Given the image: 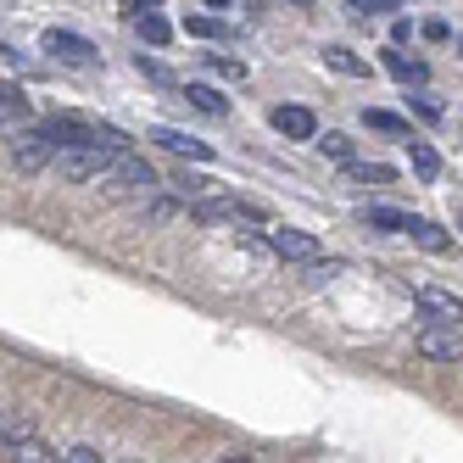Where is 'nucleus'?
Wrapping results in <instances>:
<instances>
[{"label":"nucleus","mask_w":463,"mask_h":463,"mask_svg":"<svg viewBox=\"0 0 463 463\" xmlns=\"http://www.w3.org/2000/svg\"><path fill=\"white\" fill-rule=\"evenodd\" d=\"M95 184H101L107 202H135V195H151V190H156V168H151L146 156L118 151V156H112V168L95 179Z\"/></svg>","instance_id":"f257e3e1"},{"label":"nucleus","mask_w":463,"mask_h":463,"mask_svg":"<svg viewBox=\"0 0 463 463\" xmlns=\"http://www.w3.org/2000/svg\"><path fill=\"white\" fill-rule=\"evenodd\" d=\"M56 140L45 135V128H17V135H6V156H12V168L17 174H45L56 168Z\"/></svg>","instance_id":"f03ea898"},{"label":"nucleus","mask_w":463,"mask_h":463,"mask_svg":"<svg viewBox=\"0 0 463 463\" xmlns=\"http://www.w3.org/2000/svg\"><path fill=\"white\" fill-rule=\"evenodd\" d=\"M112 146H68V151H56V179L61 184H90V179H101L112 168Z\"/></svg>","instance_id":"7ed1b4c3"},{"label":"nucleus","mask_w":463,"mask_h":463,"mask_svg":"<svg viewBox=\"0 0 463 463\" xmlns=\"http://www.w3.org/2000/svg\"><path fill=\"white\" fill-rule=\"evenodd\" d=\"M40 51L51 56V61H61V68H95V61H101V51H95L84 34H73V28H51V34L40 40Z\"/></svg>","instance_id":"20e7f679"},{"label":"nucleus","mask_w":463,"mask_h":463,"mask_svg":"<svg viewBox=\"0 0 463 463\" xmlns=\"http://www.w3.org/2000/svg\"><path fill=\"white\" fill-rule=\"evenodd\" d=\"M195 223H269V213H262L257 202H241V195H229V202H213V195H202V202L190 207Z\"/></svg>","instance_id":"39448f33"},{"label":"nucleus","mask_w":463,"mask_h":463,"mask_svg":"<svg viewBox=\"0 0 463 463\" xmlns=\"http://www.w3.org/2000/svg\"><path fill=\"white\" fill-rule=\"evenodd\" d=\"M40 128H45L61 151H68V146H101V123H84V118H73V112H51Z\"/></svg>","instance_id":"423d86ee"},{"label":"nucleus","mask_w":463,"mask_h":463,"mask_svg":"<svg viewBox=\"0 0 463 463\" xmlns=\"http://www.w3.org/2000/svg\"><path fill=\"white\" fill-rule=\"evenodd\" d=\"M262 241H269L279 257H290V262H313V257H318V241L307 235V229H285V223H269V235H262Z\"/></svg>","instance_id":"0eeeda50"},{"label":"nucleus","mask_w":463,"mask_h":463,"mask_svg":"<svg viewBox=\"0 0 463 463\" xmlns=\"http://www.w3.org/2000/svg\"><path fill=\"white\" fill-rule=\"evenodd\" d=\"M413 302H419L430 318H441V324H458V318H463V296H458V290H441V285H413Z\"/></svg>","instance_id":"6e6552de"},{"label":"nucleus","mask_w":463,"mask_h":463,"mask_svg":"<svg viewBox=\"0 0 463 463\" xmlns=\"http://www.w3.org/2000/svg\"><path fill=\"white\" fill-rule=\"evenodd\" d=\"M269 123H274L279 140H318V118H313L307 107H274Z\"/></svg>","instance_id":"1a4fd4ad"},{"label":"nucleus","mask_w":463,"mask_h":463,"mask_svg":"<svg viewBox=\"0 0 463 463\" xmlns=\"http://www.w3.org/2000/svg\"><path fill=\"white\" fill-rule=\"evenodd\" d=\"M419 357H430V363H458L463 357V341H458V329H419Z\"/></svg>","instance_id":"9d476101"},{"label":"nucleus","mask_w":463,"mask_h":463,"mask_svg":"<svg viewBox=\"0 0 463 463\" xmlns=\"http://www.w3.org/2000/svg\"><path fill=\"white\" fill-rule=\"evenodd\" d=\"M363 223H369V229H380V235H408L413 213H402V207H385V202H369V207H363Z\"/></svg>","instance_id":"9b49d317"},{"label":"nucleus","mask_w":463,"mask_h":463,"mask_svg":"<svg viewBox=\"0 0 463 463\" xmlns=\"http://www.w3.org/2000/svg\"><path fill=\"white\" fill-rule=\"evenodd\" d=\"M0 458L6 463H45V458H61V452L45 447L40 436H17V441H0Z\"/></svg>","instance_id":"f8f14e48"},{"label":"nucleus","mask_w":463,"mask_h":463,"mask_svg":"<svg viewBox=\"0 0 463 463\" xmlns=\"http://www.w3.org/2000/svg\"><path fill=\"white\" fill-rule=\"evenodd\" d=\"M179 101H190L195 112H207V118H229V101L213 84H179Z\"/></svg>","instance_id":"ddd939ff"},{"label":"nucleus","mask_w":463,"mask_h":463,"mask_svg":"<svg viewBox=\"0 0 463 463\" xmlns=\"http://www.w3.org/2000/svg\"><path fill=\"white\" fill-rule=\"evenodd\" d=\"M151 140L162 146V151H174V156H190V162H207L213 151L202 146V140H190V135H179V128H151Z\"/></svg>","instance_id":"4468645a"},{"label":"nucleus","mask_w":463,"mask_h":463,"mask_svg":"<svg viewBox=\"0 0 463 463\" xmlns=\"http://www.w3.org/2000/svg\"><path fill=\"white\" fill-rule=\"evenodd\" d=\"M363 123L374 128V135H391V140H413V123L408 118H396L385 107H363Z\"/></svg>","instance_id":"2eb2a0df"},{"label":"nucleus","mask_w":463,"mask_h":463,"mask_svg":"<svg viewBox=\"0 0 463 463\" xmlns=\"http://www.w3.org/2000/svg\"><path fill=\"white\" fill-rule=\"evenodd\" d=\"M184 34H190V40H223L229 28H223L218 12H184Z\"/></svg>","instance_id":"dca6fc26"},{"label":"nucleus","mask_w":463,"mask_h":463,"mask_svg":"<svg viewBox=\"0 0 463 463\" xmlns=\"http://www.w3.org/2000/svg\"><path fill=\"white\" fill-rule=\"evenodd\" d=\"M385 68L402 79L408 90H413V84H430V68H424V61H413V56H402V51H385Z\"/></svg>","instance_id":"f3484780"},{"label":"nucleus","mask_w":463,"mask_h":463,"mask_svg":"<svg viewBox=\"0 0 463 463\" xmlns=\"http://www.w3.org/2000/svg\"><path fill=\"white\" fill-rule=\"evenodd\" d=\"M135 28H140V40H146V45H168V34H174V28H168V17H162L156 6L135 12Z\"/></svg>","instance_id":"a211bd4d"},{"label":"nucleus","mask_w":463,"mask_h":463,"mask_svg":"<svg viewBox=\"0 0 463 463\" xmlns=\"http://www.w3.org/2000/svg\"><path fill=\"white\" fill-rule=\"evenodd\" d=\"M402 146H408V162H413V174H419V179H436V174H441L436 146H424L419 135H413V140H402Z\"/></svg>","instance_id":"6ab92c4d"},{"label":"nucleus","mask_w":463,"mask_h":463,"mask_svg":"<svg viewBox=\"0 0 463 463\" xmlns=\"http://www.w3.org/2000/svg\"><path fill=\"white\" fill-rule=\"evenodd\" d=\"M179 213H184V195H156V202H146V213H140V218H146L151 229H162V223H174Z\"/></svg>","instance_id":"aec40b11"},{"label":"nucleus","mask_w":463,"mask_h":463,"mask_svg":"<svg viewBox=\"0 0 463 463\" xmlns=\"http://www.w3.org/2000/svg\"><path fill=\"white\" fill-rule=\"evenodd\" d=\"M324 61H329L335 73H346V79H369V61H357L346 45H324Z\"/></svg>","instance_id":"412c9836"},{"label":"nucleus","mask_w":463,"mask_h":463,"mask_svg":"<svg viewBox=\"0 0 463 463\" xmlns=\"http://www.w3.org/2000/svg\"><path fill=\"white\" fill-rule=\"evenodd\" d=\"M408 235H413L424 251H447V246H452V241H447V229H441V223H430V218H413V223H408Z\"/></svg>","instance_id":"4be33fe9"},{"label":"nucleus","mask_w":463,"mask_h":463,"mask_svg":"<svg viewBox=\"0 0 463 463\" xmlns=\"http://www.w3.org/2000/svg\"><path fill=\"white\" fill-rule=\"evenodd\" d=\"M0 118H6V128L12 123H28V95L6 79V90H0Z\"/></svg>","instance_id":"5701e85b"},{"label":"nucleus","mask_w":463,"mask_h":463,"mask_svg":"<svg viewBox=\"0 0 463 463\" xmlns=\"http://www.w3.org/2000/svg\"><path fill=\"white\" fill-rule=\"evenodd\" d=\"M346 179L352 184H391V168L385 162H346Z\"/></svg>","instance_id":"b1692460"},{"label":"nucleus","mask_w":463,"mask_h":463,"mask_svg":"<svg viewBox=\"0 0 463 463\" xmlns=\"http://www.w3.org/2000/svg\"><path fill=\"white\" fill-rule=\"evenodd\" d=\"M135 73H140V79H151V84H162V90H174V73H168V68H162V61H156V56H146V51L135 56Z\"/></svg>","instance_id":"393cba45"},{"label":"nucleus","mask_w":463,"mask_h":463,"mask_svg":"<svg viewBox=\"0 0 463 463\" xmlns=\"http://www.w3.org/2000/svg\"><path fill=\"white\" fill-rule=\"evenodd\" d=\"M313 146H318L329 162H352V140H346V135H335V128H329V135H318Z\"/></svg>","instance_id":"a878e982"},{"label":"nucleus","mask_w":463,"mask_h":463,"mask_svg":"<svg viewBox=\"0 0 463 463\" xmlns=\"http://www.w3.org/2000/svg\"><path fill=\"white\" fill-rule=\"evenodd\" d=\"M168 190H174V195H184V202H202V195H207V179H202V174H190V168H184V174H179V179H174Z\"/></svg>","instance_id":"bb28decb"},{"label":"nucleus","mask_w":463,"mask_h":463,"mask_svg":"<svg viewBox=\"0 0 463 463\" xmlns=\"http://www.w3.org/2000/svg\"><path fill=\"white\" fill-rule=\"evenodd\" d=\"M207 61H213V73H223V79H235V84L246 79V61H241V56H223V51H207Z\"/></svg>","instance_id":"cd10ccee"},{"label":"nucleus","mask_w":463,"mask_h":463,"mask_svg":"<svg viewBox=\"0 0 463 463\" xmlns=\"http://www.w3.org/2000/svg\"><path fill=\"white\" fill-rule=\"evenodd\" d=\"M107 452L101 447H90V441H73V447H61V463H101Z\"/></svg>","instance_id":"c85d7f7f"},{"label":"nucleus","mask_w":463,"mask_h":463,"mask_svg":"<svg viewBox=\"0 0 463 463\" xmlns=\"http://www.w3.org/2000/svg\"><path fill=\"white\" fill-rule=\"evenodd\" d=\"M352 12H363V17H391L396 12V0H346Z\"/></svg>","instance_id":"c756f323"},{"label":"nucleus","mask_w":463,"mask_h":463,"mask_svg":"<svg viewBox=\"0 0 463 463\" xmlns=\"http://www.w3.org/2000/svg\"><path fill=\"white\" fill-rule=\"evenodd\" d=\"M335 274H341V262H335V257H329V262L313 257V262H307V285H324V279H335Z\"/></svg>","instance_id":"7c9ffc66"},{"label":"nucleus","mask_w":463,"mask_h":463,"mask_svg":"<svg viewBox=\"0 0 463 463\" xmlns=\"http://www.w3.org/2000/svg\"><path fill=\"white\" fill-rule=\"evenodd\" d=\"M17 436H34V424L23 413H6V430H0V441H17Z\"/></svg>","instance_id":"2f4dec72"},{"label":"nucleus","mask_w":463,"mask_h":463,"mask_svg":"<svg viewBox=\"0 0 463 463\" xmlns=\"http://www.w3.org/2000/svg\"><path fill=\"white\" fill-rule=\"evenodd\" d=\"M408 107H413V112H419L424 123H441V107L430 101V95H408Z\"/></svg>","instance_id":"473e14b6"},{"label":"nucleus","mask_w":463,"mask_h":463,"mask_svg":"<svg viewBox=\"0 0 463 463\" xmlns=\"http://www.w3.org/2000/svg\"><path fill=\"white\" fill-rule=\"evenodd\" d=\"M0 61H6V73H23V68H28V56H23V51H17L12 40L0 45Z\"/></svg>","instance_id":"72a5a7b5"},{"label":"nucleus","mask_w":463,"mask_h":463,"mask_svg":"<svg viewBox=\"0 0 463 463\" xmlns=\"http://www.w3.org/2000/svg\"><path fill=\"white\" fill-rule=\"evenodd\" d=\"M424 40H436V45H441V40H452V28H447V23H424Z\"/></svg>","instance_id":"f704fd0d"},{"label":"nucleus","mask_w":463,"mask_h":463,"mask_svg":"<svg viewBox=\"0 0 463 463\" xmlns=\"http://www.w3.org/2000/svg\"><path fill=\"white\" fill-rule=\"evenodd\" d=\"M290 6H313V0H290Z\"/></svg>","instance_id":"c9c22d12"},{"label":"nucleus","mask_w":463,"mask_h":463,"mask_svg":"<svg viewBox=\"0 0 463 463\" xmlns=\"http://www.w3.org/2000/svg\"><path fill=\"white\" fill-rule=\"evenodd\" d=\"M458 229H463V207H458Z\"/></svg>","instance_id":"e433bc0d"}]
</instances>
